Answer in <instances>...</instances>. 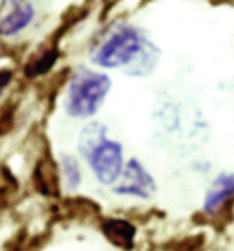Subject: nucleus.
Listing matches in <instances>:
<instances>
[{"instance_id":"1","label":"nucleus","mask_w":234,"mask_h":251,"mask_svg":"<svg viewBox=\"0 0 234 251\" xmlns=\"http://www.w3.org/2000/svg\"><path fill=\"white\" fill-rule=\"evenodd\" d=\"M110 88L112 79L106 74L86 66L77 68L70 77L64 92V112L73 119L94 118L101 110Z\"/></svg>"},{"instance_id":"2","label":"nucleus","mask_w":234,"mask_h":251,"mask_svg":"<svg viewBox=\"0 0 234 251\" xmlns=\"http://www.w3.org/2000/svg\"><path fill=\"white\" fill-rule=\"evenodd\" d=\"M150 39L134 24H117L92 51V63L106 70H128L145 51Z\"/></svg>"},{"instance_id":"3","label":"nucleus","mask_w":234,"mask_h":251,"mask_svg":"<svg viewBox=\"0 0 234 251\" xmlns=\"http://www.w3.org/2000/svg\"><path fill=\"white\" fill-rule=\"evenodd\" d=\"M81 158L88 163L90 171L94 173L97 181L106 187L116 185L126 163L123 145L116 140H110L108 136L99 140L88 151H84Z\"/></svg>"},{"instance_id":"4","label":"nucleus","mask_w":234,"mask_h":251,"mask_svg":"<svg viewBox=\"0 0 234 251\" xmlns=\"http://www.w3.org/2000/svg\"><path fill=\"white\" fill-rule=\"evenodd\" d=\"M112 193L117 196H128V198H138V200H150L158 191V183L154 176L148 173V169L138 160L130 158L124 163V169L117 183L114 185Z\"/></svg>"},{"instance_id":"5","label":"nucleus","mask_w":234,"mask_h":251,"mask_svg":"<svg viewBox=\"0 0 234 251\" xmlns=\"http://www.w3.org/2000/svg\"><path fill=\"white\" fill-rule=\"evenodd\" d=\"M35 19V6L29 0H13L6 13L0 17V37L11 39L22 33Z\"/></svg>"},{"instance_id":"6","label":"nucleus","mask_w":234,"mask_h":251,"mask_svg":"<svg viewBox=\"0 0 234 251\" xmlns=\"http://www.w3.org/2000/svg\"><path fill=\"white\" fill-rule=\"evenodd\" d=\"M234 198V173H220L209 185L203 198V213L216 215Z\"/></svg>"},{"instance_id":"7","label":"nucleus","mask_w":234,"mask_h":251,"mask_svg":"<svg viewBox=\"0 0 234 251\" xmlns=\"http://www.w3.org/2000/svg\"><path fill=\"white\" fill-rule=\"evenodd\" d=\"M61 57V51L57 46H48L44 48L41 53H37L33 59H29L28 64L24 66V75L28 79H37V77L46 75L49 70H53V66L57 64Z\"/></svg>"},{"instance_id":"8","label":"nucleus","mask_w":234,"mask_h":251,"mask_svg":"<svg viewBox=\"0 0 234 251\" xmlns=\"http://www.w3.org/2000/svg\"><path fill=\"white\" fill-rule=\"evenodd\" d=\"M104 235L110 238L112 242L119 248H132L134 237H136V227L126 220L119 218H110L103 224Z\"/></svg>"},{"instance_id":"9","label":"nucleus","mask_w":234,"mask_h":251,"mask_svg":"<svg viewBox=\"0 0 234 251\" xmlns=\"http://www.w3.org/2000/svg\"><path fill=\"white\" fill-rule=\"evenodd\" d=\"M59 167H61L64 189L68 193H75L77 189L81 187V183H83V169H81L79 160H77L73 154H62Z\"/></svg>"},{"instance_id":"10","label":"nucleus","mask_w":234,"mask_h":251,"mask_svg":"<svg viewBox=\"0 0 234 251\" xmlns=\"http://www.w3.org/2000/svg\"><path fill=\"white\" fill-rule=\"evenodd\" d=\"M11 77H13V72L11 70H0V94L6 90L7 88V84L11 83Z\"/></svg>"}]
</instances>
